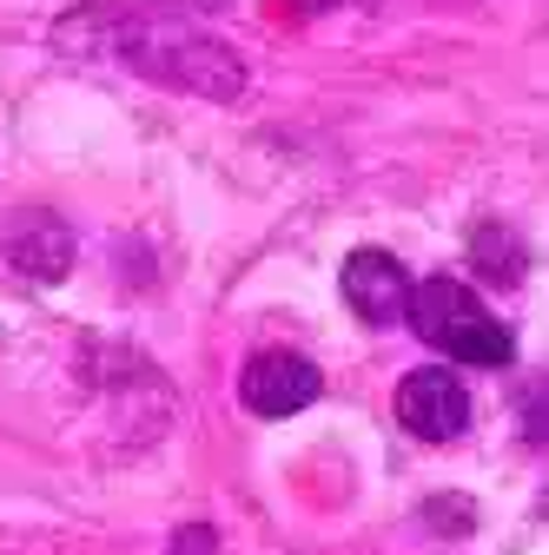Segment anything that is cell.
<instances>
[{"mask_svg": "<svg viewBox=\"0 0 549 555\" xmlns=\"http://www.w3.org/2000/svg\"><path fill=\"white\" fill-rule=\"evenodd\" d=\"M404 298H410V278L391 251H358L345 258V305L365 318V324H397L404 318Z\"/></svg>", "mask_w": 549, "mask_h": 555, "instance_id": "cell-4", "label": "cell"}, {"mask_svg": "<svg viewBox=\"0 0 549 555\" xmlns=\"http://www.w3.org/2000/svg\"><path fill=\"white\" fill-rule=\"evenodd\" d=\"M8 258L27 271V278H60L66 264H74V238H66L60 219H21L8 232Z\"/></svg>", "mask_w": 549, "mask_h": 555, "instance_id": "cell-5", "label": "cell"}, {"mask_svg": "<svg viewBox=\"0 0 549 555\" xmlns=\"http://www.w3.org/2000/svg\"><path fill=\"white\" fill-rule=\"evenodd\" d=\"M404 318H410V331H418L431 351H444L457 364H510L516 358L510 324L490 318L484 298H470L457 278H424V285H410Z\"/></svg>", "mask_w": 549, "mask_h": 555, "instance_id": "cell-1", "label": "cell"}, {"mask_svg": "<svg viewBox=\"0 0 549 555\" xmlns=\"http://www.w3.org/2000/svg\"><path fill=\"white\" fill-rule=\"evenodd\" d=\"M397 424L424 443H450L470 430V397L450 371H410L397 384Z\"/></svg>", "mask_w": 549, "mask_h": 555, "instance_id": "cell-3", "label": "cell"}, {"mask_svg": "<svg viewBox=\"0 0 549 555\" xmlns=\"http://www.w3.org/2000/svg\"><path fill=\"white\" fill-rule=\"evenodd\" d=\"M318 390H324V377H318V364L298 358V351H258V358L239 371V397H245V410H258V416H298L305 403H318Z\"/></svg>", "mask_w": 549, "mask_h": 555, "instance_id": "cell-2", "label": "cell"}, {"mask_svg": "<svg viewBox=\"0 0 549 555\" xmlns=\"http://www.w3.org/2000/svg\"><path fill=\"white\" fill-rule=\"evenodd\" d=\"M470 258H476V271H484L490 285H516V278H523V238L503 232V225H476Z\"/></svg>", "mask_w": 549, "mask_h": 555, "instance_id": "cell-6", "label": "cell"}, {"mask_svg": "<svg viewBox=\"0 0 549 555\" xmlns=\"http://www.w3.org/2000/svg\"><path fill=\"white\" fill-rule=\"evenodd\" d=\"M431 509H437V516H431L437 529H470V503H457V496H444V503H431Z\"/></svg>", "mask_w": 549, "mask_h": 555, "instance_id": "cell-7", "label": "cell"}]
</instances>
